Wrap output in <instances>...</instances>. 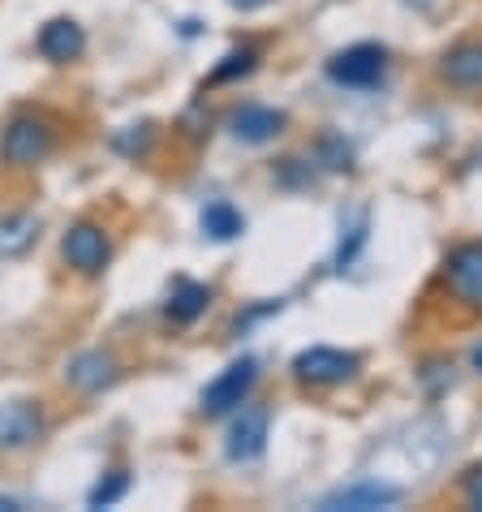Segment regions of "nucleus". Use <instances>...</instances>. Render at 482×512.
Segmentation results:
<instances>
[{"mask_svg":"<svg viewBox=\"0 0 482 512\" xmlns=\"http://www.w3.org/2000/svg\"><path fill=\"white\" fill-rule=\"evenodd\" d=\"M48 151H52V125L44 117H31V112L13 117L5 125V134H0V155H5V164H13V168H31L44 160Z\"/></svg>","mask_w":482,"mask_h":512,"instance_id":"1","label":"nucleus"},{"mask_svg":"<svg viewBox=\"0 0 482 512\" xmlns=\"http://www.w3.org/2000/svg\"><path fill=\"white\" fill-rule=\"evenodd\" d=\"M358 366H362L358 353L315 345V349H302L293 358V375L302 383H315V388H332V383H345V379L358 375Z\"/></svg>","mask_w":482,"mask_h":512,"instance_id":"2","label":"nucleus"},{"mask_svg":"<svg viewBox=\"0 0 482 512\" xmlns=\"http://www.w3.org/2000/svg\"><path fill=\"white\" fill-rule=\"evenodd\" d=\"M254 379H259V362H254V358L233 362L229 371H220V379H211V383H207V392H203V414H207V418L233 414V409L250 396Z\"/></svg>","mask_w":482,"mask_h":512,"instance_id":"3","label":"nucleus"},{"mask_svg":"<svg viewBox=\"0 0 482 512\" xmlns=\"http://www.w3.org/2000/svg\"><path fill=\"white\" fill-rule=\"evenodd\" d=\"M388 69V52L379 44H353L345 52H336L328 61V78L340 87H375Z\"/></svg>","mask_w":482,"mask_h":512,"instance_id":"4","label":"nucleus"},{"mask_svg":"<svg viewBox=\"0 0 482 512\" xmlns=\"http://www.w3.org/2000/svg\"><path fill=\"white\" fill-rule=\"evenodd\" d=\"M61 254H65V263L78 267L82 276H99L108 267V259H112V246H108V233L99 229V224L82 220V224H74V229L65 233Z\"/></svg>","mask_w":482,"mask_h":512,"instance_id":"5","label":"nucleus"},{"mask_svg":"<svg viewBox=\"0 0 482 512\" xmlns=\"http://www.w3.org/2000/svg\"><path fill=\"white\" fill-rule=\"evenodd\" d=\"M444 280L452 297H461L465 306H482V241H465L448 254Z\"/></svg>","mask_w":482,"mask_h":512,"instance_id":"6","label":"nucleus"},{"mask_svg":"<svg viewBox=\"0 0 482 512\" xmlns=\"http://www.w3.org/2000/svg\"><path fill=\"white\" fill-rule=\"evenodd\" d=\"M439 78L457 91H482V39H461L439 56Z\"/></svg>","mask_w":482,"mask_h":512,"instance_id":"7","label":"nucleus"},{"mask_svg":"<svg viewBox=\"0 0 482 512\" xmlns=\"http://www.w3.org/2000/svg\"><path fill=\"white\" fill-rule=\"evenodd\" d=\"M65 379H69V388L95 396V392H104V388L117 383V362H112L104 349H87V353H78V358L65 366Z\"/></svg>","mask_w":482,"mask_h":512,"instance_id":"8","label":"nucleus"},{"mask_svg":"<svg viewBox=\"0 0 482 512\" xmlns=\"http://www.w3.org/2000/svg\"><path fill=\"white\" fill-rule=\"evenodd\" d=\"M267 426H272L267 409H241L237 422L229 426V457H233V461H254V457H263V448H267Z\"/></svg>","mask_w":482,"mask_h":512,"instance_id":"9","label":"nucleus"},{"mask_svg":"<svg viewBox=\"0 0 482 512\" xmlns=\"http://www.w3.org/2000/svg\"><path fill=\"white\" fill-rule=\"evenodd\" d=\"M401 500V491L388 487V482H353V487H340L336 495L323 500V512H371V508H388Z\"/></svg>","mask_w":482,"mask_h":512,"instance_id":"10","label":"nucleus"},{"mask_svg":"<svg viewBox=\"0 0 482 512\" xmlns=\"http://www.w3.org/2000/svg\"><path fill=\"white\" fill-rule=\"evenodd\" d=\"M39 52L48 56V61L56 65H65V61H78L82 48H87V35H82V26L78 22H69V18H52L44 31H39Z\"/></svg>","mask_w":482,"mask_h":512,"instance_id":"11","label":"nucleus"},{"mask_svg":"<svg viewBox=\"0 0 482 512\" xmlns=\"http://www.w3.org/2000/svg\"><path fill=\"white\" fill-rule=\"evenodd\" d=\"M44 422H39V409L26 401H9L0 405V448H26L35 444Z\"/></svg>","mask_w":482,"mask_h":512,"instance_id":"12","label":"nucleus"},{"mask_svg":"<svg viewBox=\"0 0 482 512\" xmlns=\"http://www.w3.org/2000/svg\"><path fill=\"white\" fill-rule=\"evenodd\" d=\"M233 134L241 142H272L280 130H285V112H276V108H263V104H246V108H237L233 112Z\"/></svg>","mask_w":482,"mask_h":512,"instance_id":"13","label":"nucleus"},{"mask_svg":"<svg viewBox=\"0 0 482 512\" xmlns=\"http://www.w3.org/2000/svg\"><path fill=\"white\" fill-rule=\"evenodd\" d=\"M35 237H39V220L31 211L0 220V259H18V254H26L35 246Z\"/></svg>","mask_w":482,"mask_h":512,"instance_id":"14","label":"nucleus"},{"mask_svg":"<svg viewBox=\"0 0 482 512\" xmlns=\"http://www.w3.org/2000/svg\"><path fill=\"white\" fill-rule=\"evenodd\" d=\"M207 302H211V289H207V284L181 280L177 293H173V302H168V315H173V323H194V319L207 310Z\"/></svg>","mask_w":482,"mask_h":512,"instance_id":"15","label":"nucleus"},{"mask_svg":"<svg viewBox=\"0 0 482 512\" xmlns=\"http://www.w3.org/2000/svg\"><path fill=\"white\" fill-rule=\"evenodd\" d=\"M203 233H207L211 241H233V237L241 233V216H237L229 203H211V207L203 211Z\"/></svg>","mask_w":482,"mask_h":512,"instance_id":"16","label":"nucleus"},{"mask_svg":"<svg viewBox=\"0 0 482 512\" xmlns=\"http://www.w3.org/2000/svg\"><path fill=\"white\" fill-rule=\"evenodd\" d=\"M125 487H130V478H125V474H112L108 482H99V487L87 495V504H91V508H108V504H117L121 495H125Z\"/></svg>","mask_w":482,"mask_h":512,"instance_id":"17","label":"nucleus"},{"mask_svg":"<svg viewBox=\"0 0 482 512\" xmlns=\"http://www.w3.org/2000/svg\"><path fill=\"white\" fill-rule=\"evenodd\" d=\"M250 65H254V52H250V48H246V52H233V56H229V65H220V69H216V82L233 78V74H250Z\"/></svg>","mask_w":482,"mask_h":512,"instance_id":"18","label":"nucleus"},{"mask_svg":"<svg viewBox=\"0 0 482 512\" xmlns=\"http://www.w3.org/2000/svg\"><path fill=\"white\" fill-rule=\"evenodd\" d=\"M465 500H470V508H482V465H474L465 478Z\"/></svg>","mask_w":482,"mask_h":512,"instance_id":"19","label":"nucleus"},{"mask_svg":"<svg viewBox=\"0 0 482 512\" xmlns=\"http://www.w3.org/2000/svg\"><path fill=\"white\" fill-rule=\"evenodd\" d=\"M229 5H233V9H241V13H250V9H263L267 0H229Z\"/></svg>","mask_w":482,"mask_h":512,"instance_id":"20","label":"nucleus"},{"mask_svg":"<svg viewBox=\"0 0 482 512\" xmlns=\"http://www.w3.org/2000/svg\"><path fill=\"white\" fill-rule=\"evenodd\" d=\"M0 512H18V500H0Z\"/></svg>","mask_w":482,"mask_h":512,"instance_id":"21","label":"nucleus"},{"mask_svg":"<svg viewBox=\"0 0 482 512\" xmlns=\"http://www.w3.org/2000/svg\"><path fill=\"white\" fill-rule=\"evenodd\" d=\"M474 366H478V371H482V349H478V353H474Z\"/></svg>","mask_w":482,"mask_h":512,"instance_id":"22","label":"nucleus"}]
</instances>
